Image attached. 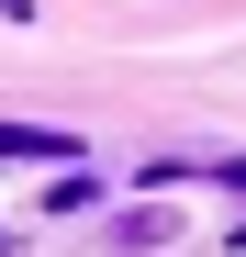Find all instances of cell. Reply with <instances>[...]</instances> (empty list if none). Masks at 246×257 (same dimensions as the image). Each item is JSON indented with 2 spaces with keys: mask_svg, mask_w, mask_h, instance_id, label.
Wrapping results in <instances>:
<instances>
[{
  "mask_svg": "<svg viewBox=\"0 0 246 257\" xmlns=\"http://www.w3.org/2000/svg\"><path fill=\"white\" fill-rule=\"evenodd\" d=\"M0 157H56V168H78V146L45 135V123H0Z\"/></svg>",
  "mask_w": 246,
  "mask_h": 257,
  "instance_id": "cell-1",
  "label": "cell"
},
{
  "mask_svg": "<svg viewBox=\"0 0 246 257\" xmlns=\"http://www.w3.org/2000/svg\"><path fill=\"white\" fill-rule=\"evenodd\" d=\"M201 179H224V190H246V157H224V168H201Z\"/></svg>",
  "mask_w": 246,
  "mask_h": 257,
  "instance_id": "cell-2",
  "label": "cell"
},
{
  "mask_svg": "<svg viewBox=\"0 0 246 257\" xmlns=\"http://www.w3.org/2000/svg\"><path fill=\"white\" fill-rule=\"evenodd\" d=\"M235 257H246V224H235Z\"/></svg>",
  "mask_w": 246,
  "mask_h": 257,
  "instance_id": "cell-3",
  "label": "cell"
}]
</instances>
